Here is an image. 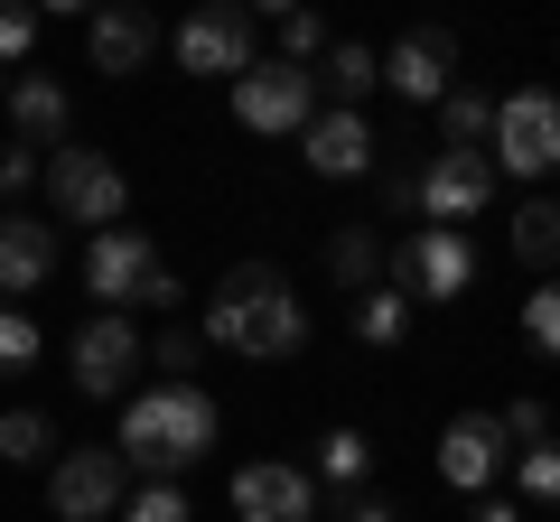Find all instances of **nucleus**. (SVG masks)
Returning a JSON list of instances; mask_svg holds the SVG:
<instances>
[{"label": "nucleus", "mask_w": 560, "mask_h": 522, "mask_svg": "<svg viewBox=\"0 0 560 522\" xmlns=\"http://www.w3.org/2000/svg\"><path fill=\"white\" fill-rule=\"evenodd\" d=\"M495 429H504V439H523V448H541V439H551V402H533V392H523V402L495 411Z\"/></svg>", "instance_id": "nucleus-29"}, {"label": "nucleus", "mask_w": 560, "mask_h": 522, "mask_svg": "<svg viewBox=\"0 0 560 522\" xmlns=\"http://www.w3.org/2000/svg\"><path fill=\"white\" fill-rule=\"evenodd\" d=\"M28 47H38V10L28 0H0V66H20Z\"/></svg>", "instance_id": "nucleus-31"}, {"label": "nucleus", "mask_w": 560, "mask_h": 522, "mask_svg": "<svg viewBox=\"0 0 560 522\" xmlns=\"http://www.w3.org/2000/svg\"><path fill=\"white\" fill-rule=\"evenodd\" d=\"M523 345H533V355L560 345V289H533V299H523Z\"/></svg>", "instance_id": "nucleus-30"}, {"label": "nucleus", "mask_w": 560, "mask_h": 522, "mask_svg": "<svg viewBox=\"0 0 560 522\" xmlns=\"http://www.w3.org/2000/svg\"><path fill=\"white\" fill-rule=\"evenodd\" d=\"M150 261H160V252H150V242H140L131 224H103V234H94V252H84V289H94L103 308H121V299L140 289V271H150Z\"/></svg>", "instance_id": "nucleus-17"}, {"label": "nucleus", "mask_w": 560, "mask_h": 522, "mask_svg": "<svg viewBox=\"0 0 560 522\" xmlns=\"http://www.w3.org/2000/svg\"><path fill=\"white\" fill-rule=\"evenodd\" d=\"M495 205V159L486 150H440V159L420 168V215L430 224H467Z\"/></svg>", "instance_id": "nucleus-10"}, {"label": "nucleus", "mask_w": 560, "mask_h": 522, "mask_svg": "<svg viewBox=\"0 0 560 522\" xmlns=\"http://www.w3.org/2000/svg\"><path fill=\"white\" fill-rule=\"evenodd\" d=\"M486 121H495V103L477 84H448L440 94V150H486Z\"/></svg>", "instance_id": "nucleus-21"}, {"label": "nucleus", "mask_w": 560, "mask_h": 522, "mask_svg": "<svg viewBox=\"0 0 560 522\" xmlns=\"http://www.w3.org/2000/svg\"><path fill=\"white\" fill-rule=\"evenodd\" d=\"M477 281V242L458 234V224H420L401 252H383V289H401V299H458V289Z\"/></svg>", "instance_id": "nucleus-5"}, {"label": "nucleus", "mask_w": 560, "mask_h": 522, "mask_svg": "<svg viewBox=\"0 0 560 522\" xmlns=\"http://www.w3.org/2000/svg\"><path fill=\"white\" fill-rule=\"evenodd\" d=\"M38 318H28V308H0V373H20V364H38Z\"/></svg>", "instance_id": "nucleus-27"}, {"label": "nucleus", "mask_w": 560, "mask_h": 522, "mask_svg": "<svg viewBox=\"0 0 560 522\" xmlns=\"http://www.w3.org/2000/svg\"><path fill=\"white\" fill-rule=\"evenodd\" d=\"M131 308H178V271H168V261H150V271H140V289H131Z\"/></svg>", "instance_id": "nucleus-37"}, {"label": "nucleus", "mask_w": 560, "mask_h": 522, "mask_svg": "<svg viewBox=\"0 0 560 522\" xmlns=\"http://www.w3.org/2000/svg\"><path fill=\"white\" fill-rule=\"evenodd\" d=\"M243 10H271V20H290V10H308V0H243Z\"/></svg>", "instance_id": "nucleus-39"}, {"label": "nucleus", "mask_w": 560, "mask_h": 522, "mask_svg": "<svg viewBox=\"0 0 560 522\" xmlns=\"http://www.w3.org/2000/svg\"><path fill=\"white\" fill-rule=\"evenodd\" d=\"M300 150H308V168H318V178H364L383 141H374V121H364V112H308Z\"/></svg>", "instance_id": "nucleus-15"}, {"label": "nucleus", "mask_w": 560, "mask_h": 522, "mask_svg": "<svg viewBox=\"0 0 560 522\" xmlns=\"http://www.w3.org/2000/svg\"><path fill=\"white\" fill-rule=\"evenodd\" d=\"M57 420H47V411H0V458H10V466H47V458H57Z\"/></svg>", "instance_id": "nucleus-22"}, {"label": "nucleus", "mask_w": 560, "mask_h": 522, "mask_svg": "<svg viewBox=\"0 0 560 522\" xmlns=\"http://www.w3.org/2000/svg\"><path fill=\"white\" fill-rule=\"evenodd\" d=\"M318 476L327 485H364L374 476V439H364V429H327L318 439Z\"/></svg>", "instance_id": "nucleus-26"}, {"label": "nucleus", "mask_w": 560, "mask_h": 522, "mask_svg": "<svg viewBox=\"0 0 560 522\" xmlns=\"http://www.w3.org/2000/svg\"><path fill=\"white\" fill-rule=\"evenodd\" d=\"M280 47H290L280 66H318L327 57V20H318V10H290V20H280Z\"/></svg>", "instance_id": "nucleus-28"}, {"label": "nucleus", "mask_w": 560, "mask_h": 522, "mask_svg": "<svg viewBox=\"0 0 560 522\" xmlns=\"http://www.w3.org/2000/svg\"><path fill=\"white\" fill-rule=\"evenodd\" d=\"M401 327H411V299H401V289H355V336L364 345H401Z\"/></svg>", "instance_id": "nucleus-24"}, {"label": "nucleus", "mask_w": 560, "mask_h": 522, "mask_svg": "<svg viewBox=\"0 0 560 522\" xmlns=\"http://www.w3.org/2000/svg\"><path fill=\"white\" fill-rule=\"evenodd\" d=\"M234 513L243 522H318V476H308V466L261 458V466H243V476H234Z\"/></svg>", "instance_id": "nucleus-11"}, {"label": "nucleus", "mask_w": 560, "mask_h": 522, "mask_svg": "<svg viewBox=\"0 0 560 522\" xmlns=\"http://www.w3.org/2000/svg\"><path fill=\"white\" fill-rule=\"evenodd\" d=\"M84 57H94V75H140V66L160 57V28H150V10H131V0L94 10V28H84Z\"/></svg>", "instance_id": "nucleus-14"}, {"label": "nucleus", "mask_w": 560, "mask_h": 522, "mask_svg": "<svg viewBox=\"0 0 560 522\" xmlns=\"http://www.w3.org/2000/svg\"><path fill=\"white\" fill-rule=\"evenodd\" d=\"M308 112H318V75H308V66H243L234 75V121L261 131V141L308 131Z\"/></svg>", "instance_id": "nucleus-8"}, {"label": "nucleus", "mask_w": 560, "mask_h": 522, "mask_svg": "<svg viewBox=\"0 0 560 522\" xmlns=\"http://www.w3.org/2000/svg\"><path fill=\"white\" fill-rule=\"evenodd\" d=\"M364 178H374L383 215H411V205H420V168L401 159V141H383V150H374V168H364Z\"/></svg>", "instance_id": "nucleus-25"}, {"label": "nucleus", "mask_w": 560, "mask_h": 522, "mask_svg": "<svg viewBox=\"0 0 560 522\" xmlns=\"http://www.w3.org/2000/svg\"><path fill=\"white\" fill-rule=\"evenodd\" d=\"M486 159L514 168V178H551V168H560V103H551V84H523V94L495 103V121H486Z\"/></svg>", "instance_id": "nucleus-4"}, {"label": "nucleus", "mask_w": 560, "mask_h": 522, "mask_svg": "<svg viewBox=\"0 0 560 522\" xmlns=\"http://www.w3.org/2000/svg\"><path fill=\"white\" fill-rule=\"evenodd\" d=\"M57 281V224L38 215H0V299H28V289Z\"/></svg>", "instance_id": "nucleus-16"}, {"label": "nucleus", "mask_w": 560, "mask_h": 522, "mask_svg": "<svg viewBox=\"0 0 560 522\" xmlns=\"http://www.w3.org/2000/svg\"><path fill=\"white\" fill-rule=\"evenodd\" d=\"M523 495H533V503H551V495H560V458H551V439L523 448Z\"/></svg>", "instance_id": "nucleus-35"}, {"label": "nucleus", "mask_w": 560, "mask_h": 522, "mask_svg": "<svg viewBox=\"0 0 560 522\" xmlns=\"http://www.w3.org/2000/svg\"><path fill=\"white\" fill-rule=\"evenodd\" d=\"M131 522H187V495H178V485H140V495H131Z\"/></svg>", "instance_id": "nucleus-36"}, {"label": "nucleus", "mask_w": 560, "mask_h": 522, "mask_svg": "<svg viewBox=\"0 0 560 522\" xmlns=\"http://www.w3.org/2000/svg\"><path fill=\"white\" fill-rule=\"evenodd\" d=\"M38 178H47V197H57V215H66V224H94V234H103V224L131 215V178H121L103 150L57 141V150L38 159Z\"/></svg>", "instance_id": "nucleus-3"}, {"label": "nucleus", "mask_w": 560, "mask_h": 522, "mask_svg": "<svg viewBox=\"0 0 560 522\" xmlns=\"http://www.w3.org/2000/svg\"><path fill=\"white\" fill-rule=\"evenodd\" d=\"M383 84V57L364 38H327V57H318V94H337V112H364V94Z\"/></svg>", "instance_id": "nucleus-19"}, {"label": "nucleus", "mask_w": 560, "mask_h": 522, "mask_svg": "<svg viewBox=\"0 0 560 522\" xmlns=\"http://www.w3.org/2000/svg\"><path fill=\"white\" fill-rule=\"evenodd\" d=\"M440 476L467 485V495H486V485L504 476V429H495V411H458V420L440 429Z\"/></svg>", "instance_id": "nucleus-13"}, {"label": "nucleus", "mask_w": 560, "mask_h": 522, "mask_svg": "<svg viewBox=\"0 0 560 522\" xmlns=\"http://www.w3.org/2000/svg\"><path fill=\"white\" fill-rule=\"evenodd\" d=\"M10 121H20V141H28V150H57V141H66V121H75V103H66L57 75H20V84H10Z\"/></svg>", "instance_id": "nucleus-18"}, {"label": "nucleus", "mask_w": 560, "mask_h": 522, "mask_svg": "<svg viewBox=\"0 0 560 522\" xmlns=\"http://www.w3.org/2000/svg\"><path fill=\"white\" fill-rule=\"evenodd\" d=\"M215 448V402H206L197 382H150V392H131L121 402V439H113V458L131 466V476H150V485H178L187 466Z\"/></svg>", "instance_id": "nucleus-2"}, {"label": "nucleus", "mask_w": 560, "mask_h": 522, "mask_svg": "<svg viewBox=\"0 0 560 522\" xmlns=\"http://www.w3.org/2000/svg\"><path fill=\"white\" fill-rule=\"evenodd\" d=\"M131 10H140V0H131Z\"/></svg>", "instance_id": "nucleus-41"}, {"label": "nucleus", "mask_w": 560, "mask_h": 522, "mask_svg": "<svg viewBox=\"0 0 560 522\" xmlns=\"http://www.w3.org/2000/svg\"><path fill=\"white\" fill-rule=\"evenodd\" d=\"M28 10H84V0H28Z\"/></svg>", "instance_id": "nucleus-40"}, {"label": "nucleus", "mask_w": 560, "mask_h": 522, "mask_svg": "<svg viewBox=\"0 0 560 522\" xmlns=\"http://www.w3.org/2000/svg\"><path fill=\"white\" fill-rule=\"evenodd\" d=\"M337 522H401V503L374 485H337Z\"/></svg>", "instance_id": "nucleus-33"}, {"label": "nucleus", "mask_w": 560, "mask_h": 522, "mask_svg": "<svg viewBox=\"0 0 560 522\" xmlns=\"http://www.w3.org/2000/svg\"><path fill=\"white\" fill-rule=\"evenodd\" d=\"M327 281L337 289H374L383 281V234L374 224H337V234H327Z\"/></svg>", "instance_id": "nucleus-20"}, {"label": "nucleus", "mask_w": 560, "mask_h": 522, "mask_svg": "<svg viewBox=\"0 0 560 522\" xmlns=\"http://www.w3.org/2000/svg\"><path fill=\"white\" fill-rule=\"evenodd\" d=\"M28 187H38V150H28V141H10V150H0V205H10V197H28Z\"/></svg>", "instance_id": "nucleus-34"}, {"label": "nucleus", "mask_w": 560, "mask_h": 522, "mask_svg": "<svg viewBox=\"0 0 560 522\" xmlns=\"http://www.w3.org/2000/svg\"><path fill=\"white\" fill-rule=\"evenodd\" d=\"M467 522H523V513H514V503H504V495H486V503H477V513H467Z\"/></svg>", "instance_id": "nucleus-38"}, {"label": "nucleus", "mask_w": 560, "mask_h": 522, "mask_svg": "<svg viewBox=\"0 0 560 522\" xmlns=\"http://www.w3.org/2000/svg\"><path fill=\"white\" fill-rule=\"evenodd\" d=\"M206 345L253 355V364H280V355L308 345V308H300V289L280 281V261H234L215 281V299H206Z\"/></svg>", "instance_id": "nucleus-1"}, {"label": "nucleus", "mask_w": 560, "mask_h": 522, "mask_svg": "<svg viewBox=\"0 0 560 522\" xmlns=\"http://www.w3.org/2000/svg\"><path fill=\"white\" fill-rule=\"evenodd\" d=\"M383 84H393L401 103H440L448 84H458V38H448V28H411V38L383 57Z\"/></svg>", "instance_id": "nucleus-12"}, {"label": "nucleus", "mask_w": 560, "mask_h": 522, "mask_svg": "<svg viewBox=\"0 0 560 522\" xmlns=\"http://www.w3.org/2000/svg\"><path fill=\"white\" fill-rule=\"evenodd\" d=\"M168 47H178L187 75H243V66H253V10H243V0H197Z\"/></svg>", "instance_id": "nucleus-9"}, {"label": "nucleus", "mask_w": 560, "mask_h": 522, "mask_svg": "<svg viewBox=\"0 0 560 522\" xmlns=\"http://www.w3.org/2000/svg\"><path fill=\"white\" fill-rule=\"evenodd\" d=\"M66 364H75V392L121 402V392H131V373L150 364V336L131 327V308H94V318L75 327V345H66Z\"/></svg>", "instance_id": "nucleus-6"}, {"label": "nucleus", "mask_w": 560, "mask_h": 522, "mask_svg": "<svg viewBox=\"0 0 560 522\" xmlns=\"http://www.w3.org/2000/svg\"><path fill=\"white\" fill-rule=\"evenodd\" d=\"M121 495H131V466L113 448H57V466H47V513L57 522H113Z\"/></svg>", "instance_id": "nucleus-7"}, {"label": "nucleus", "mask_w": 560, "mask_h": 522, "mask_svg": "<svg viewBox=\"0 0 560 522\" xmlns=\"http://www.w3.org/2000/svg\"><path fill=\"white\" fill-rule=\"evenodd\" d=\"M514 261H533V271H551V261H560V205L551 197L514 205Z\"/></svg>", "instance_id": "nucleus-23"}, {"label": "nucleus", "mask_w": 560, "mask_h": 522, "mask_svg": "<svg viewBox=\"0 0 560 522\" xmlns=\"http://www.w3.org/2000/svg\"><path fill=\"white\" fill-rule=\"evenodd\" d=\"M150 355L168 364V382H187V373H197V364H206V336H197V327H168V336L150 345Z\"/></svg>", "instance_id": "nucleus-32"}]
</instances>
